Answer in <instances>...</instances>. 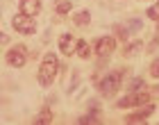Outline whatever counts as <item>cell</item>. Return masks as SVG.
Listing matches in <instances>:
<instances>
[{"label":"cell","instance_id":"cell-9","mask_svg":"<svg viewBox=\"0 0 159 125\" xmlns=\"http://www.w3.org/2000/svg\"><path fill=\"white\" fill-rule=\"evenodd\" d=\"M155 112V107L152 105H148L146 109H143V112H136V114H129L127 118H125V123L127 125H132V123H143V121H148V116Z\"/></svg>","mask_w":159,"mask_h":125},{"label":"cell","instance_id":"cell-10","mask_svg":"<svg viewBox=\"0 0 159 125\" xmlns=\"http://www.w3.org/2000/svg\"><path fill=\"white\" fill-rule=\"evenodd\" d=\"M89 21H91V14L86 12V9H80V12L75 14L73 23H75L77 27H86V25H89Z\"/></svg>","mask_w":159,"mask_h":125},{"label":"cell","instance_id":"cell-2","mask_svg":"<svg viewBox=\"0 0 159 125\" xmlns=\"http://www.w3.org/2000/svg\"><path fill=\"white\" fill-rule=\"evenodd\" d=\"M11 27H14L16 32H20V34H34V32H37V25H34L32 16H27V14H23V12L14 16Z\"/></svg>","mask_w":159,"mask_h":125},{"label":"cell","instance_id":"cell-11","mask_svg":"<svg viewBox=\"0 0 159 125\" xmlns=\"http://www.w3.org/2000/svg\"><path fill=\"white\" fill-rule=\"evenodd\" d=\"M70 9H73L70 0H55V12L57 14H68Z\"/></svg>","mask_w":159,"mask_h":125},{"label":"cell","instance_id":"cell-8","mask_svg":"<svg viewBox=\"0 0 159 125\" xmlns=\"http://www.w3.org/2000/svg\"><path fill=\"white\" fill-rule=\"evenodd\" d=\"M20 12L27 16H37L41 12V0H20Z\"/></svg>","mask_w":159,"mask_h":125},{"label":"cell","instance_id":"cell-4","mask_svg":"<svg viewBox=\"0 0 159 125\" xmlns=\"http://www.w3.org/2000/svg\"><path fill=\"white\" fill-rule=\"evenodd\" d=\"M25 59H27V55H25V48H23V46L9 48V53H7V57H5V62L9 64V66H14V68L25 66Z\"/></svg>","mask_w":159,"mask_h":125},{"label":"cell","instance_id":"cell-14","mask_svg":"<svg viewBox=\"0 0 159 125\" xmlns=\"http://www.w3.org/2000/svg\"><path fill=\"white\" fill-rule=\"evenodd\" d=\"M80 123H100V116H98V112H93V114H86V116H82L80 118Z\"/></svg>","mask_w":159,"mask_h":125},{"label":"cell","instance_id":"cell-16","mask_svg":"<svg viewBox=\"0 0 159 125\" xmlns=\"http://www.w3.org/2000/svg\"><path fill=\"white\" fill-rule=\"evenodd\" d=\"M141 86H143V80H141V77H134L132 82L127 84V89H129V91H134V89H141Z\"/></svg>","mask_w":159,"mask_h":125},{"label":"cell","instance_id":"cell-12","mask_svg":"<svg viewBox=\"0 0 159 125\" xmlns=\"http://www.w3.org/2000/svg\"><path fill=\"white\" fill-rule=\"evenodd\" d=\"M75 53L82 57V59H86V57H89V43H86L84 39H77V43H75Z\"/></svg>","mask_w":159,"mask_h":125},{"label":"cell","instance_id":"cell-13","mask_svg":"<svg viewBox=\"0 0 159 125\" xmlns=\"http://www.w3.org/2000/svg\"><path fill=\"white\" fill-rule=\"evenodd\" d=\"M50 121H52V112L50 109H43L37 118H34V123H50Z\"/></svg>","mask_w":159,"mask_h":125},{"label":"cell","instance_id":"cell-18","mask_svg":"<svg viewBox=\"0 0 159 125\" xmlns=\"http://www.w3.org/2000/svg\"><path fill=\"white\" fill-rule=\"evenodd\" d=\"M150 75H152V77H159V59H155L152 64H150Z\"/></svg>","mask_w":159,"mask_h":125},{"label":"cell","instance_id":"cell-17","mask_svg":"<svg viewBox=\"0 0 159 125\" xmlns=\"http://www.w3.org/2000/svg\"><path fill=\"white\" fill-rule=\"evenodd\" d=\"M139 46H141V43H139V41H134V43H129V46L125 48V55H127V57H129V55H134V53H136V50H139Z\"/></svg>","mask_w":159,"mask_h":125},{"label":"cell","instance_id":"cell-3","mask_svg":"<svg viewBox=\"0 0 159 125\" xmlns=\"http://www.w3.org/2000/svg\"><path fill=\"white\" fill-rule=\"evenodd\" d=\"M150 100V93H146V91H141V93H132L129 91L123 100H118L116 105L120 107V109H125V107H136V105H146V102Z\"/></svg>","mask_w":159,"mask_h":125},{"label":"cell","instance_id":"cell-7","mask_svg":"<svg viewBox=\"0 0 159 125\" xmlns=\"http://www.w3.org/2000/svg\"><path fill=\"white\" fill-rule=\"evenodd\" d=\"M75 39H73V36H70V34H61V39H59V50H61V55H73L75 53Z\"/></svg>","mask_w":159,"mask_h":125},{"label":"cell","instance_id":"cell-15","mask_svg":"<svg viewBox=\"0 0 159 125\" xmlns=\"http://www.w3.org/2000/svg\"><path fill=\"white\" fill-rule=\"evenodd\" d=\"M146 14H148V18L159 21V2H157V5H152V7H148V9H146Z\"/></svg>","mask_w":159,"mask_h":125},{"label":"cell","instance_id":"cell-6","mask_svg":"<svg viewBox=\"0 0 159 125\" xmlns=\"http://www.w3.org/2000/svg\"><path fill=\"white\" fill-rule=\"evenodd\" d=\"M93 46H96V55L98 57H109L114 50H116V41H114L111 36H102V39H98Z\"/></svg>","mask_w":159,"mask_h":125},{"label":"cell","instance_id":"cell-5","mask_svg":"<svg viewBox=\"0 0 159 125\" xmlns=\"http://www.w3.org/2000/svg\"><path fill=\"white\" fill-rule=\"evenodd\" d=\"M118 89H120V75L118 73H111V75H107L102 82H100V91H102V95H107V98L114 95Z\"/></svg>","mask_w":159,"mask_h":125},{"label":"cell","instance_id":"cell-1","mask_svg":"<svg viewBox=\"0 0 159 125\" xmlns=\"http://www.w3.org/2000/svg\"><path fill=\"white\" fill-rule=\"evenodd\" d=\"M57 71H59V62H57V55L55 53H48L41 62V68H39V82L43 86L52 84V80L57 77Z\"/></svg>","mask_w":159,"mask_h":125}]
</instances>
